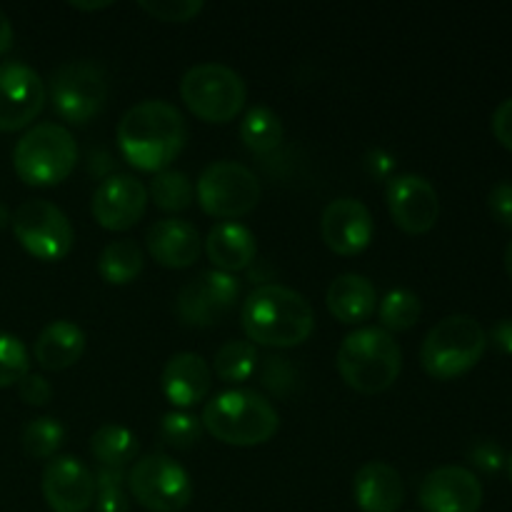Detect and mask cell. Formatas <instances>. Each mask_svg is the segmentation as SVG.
<instances>
[{
    "label": "cell",
    "instance_id": "1",
    "mask_svg": "<svg viewBox=\"0 0 512 512\" xmlns=\"http://www.w3.org/2000/svg\"><path fill=\"white\" fill-rule=\"evenodd\" d=\"M188 143V123L168 100H143L125 110L118 123V148L133 168L168 170Z\"/></svg>",
    "mask_w": 512,
    "mask_h": 512
},
{
    "label": "cell",
    "instance_id": "2",
    "mask_svg": "<svg viewBox=\"0 0 512 512\" xmlns=\"http://www.w3.org/2000/svg\"><path fill=\"white\" fill-rule=\"evenodd\" d=\"M240 325L253 345L295 348L313 333L315 313L303 293L288 285L268 283L243 300Z\"/></svg>",
    "mask_w": 512,
    "mask_h": 512
},
{
    "label": "cell",
    "instance_id": "3",
    "mask_svg": "<svg viewBox=\"0 0 512 512\" xmlns=\"http://www.w3.org/2000/svg\"><path fill=\"white\" fill-rule=\"evenodd\" d=\"M203 430L225 445H263L278 433L280 418L275 405L258 390L233 388L215 395L203 408Z\"/></svg>",
    "mask_w": 512,
    "mask_h": 512
},
{
    "label": "cell",
    "instance_id": "4",
    "mask_svg": "<svg viewBox=\"0 0 512 512\" xmlns=\"http://www.w3.org/2000/svg\"><path fill=\"white\" fill-rule=\"evenodd\" d=\"M340 378L355 393L375 395L388 390L403 370V350L383 328H358L345 335L338 348Z\"/></svg>",
    "mask_w": 512,
    "mask_h": 512
},
{
    "label": "cell",
    "instance_id": "5",
    "mask_svg": "<svg viewBox=\"0 0 512 512\" xmlns=\"http://www.w3.org/2000/svg\"><path fill=\"white\" fill-rule=\"evenodd\" d=\"M488 333L473 315H448L438 320L420 345V365L435 380H455L483 360Z\"/></svg>",
    "mask_w": 512,
    "mask_h": 512
},
{
    "label": "cell",
    "instance_id": "6",
    "mask_svg": "<svg viewBox=\"0 0 512 512\" xmlns=\"http://www.w3.org/2000/svg\"><path fill=\"white\" fill-rule=\"evenodd\" d=\"M78 163V143L60 123H38L15 143L13 168L25 185L48 188L68 178Z\"/></svg>",
    "mask_w": 512,
    "mask_h": 512
},
{
    "label": "cell",
    "instance_id": "7",
    "mask_svg": "<svg viewBox=\"0 0 512 512\" xmlns=\"http://www.w3.org/2000/svg\"><path fill=\"white\" fill-rule=\"evenodd\" d=\"M180 95L205 123H230L248 100L243 75L225 63H198L185 70Z\"/></svg>",
    "mask_w": 512,
    "mask_h": 512
},
{
    "label": "cell",
    "instance_id": "8",
    "mask_svg": "<svg viewBox=\"0 0 512 512\" xmlns=\"http://www.w3.org/2000/svg\"><path fill=\"white\" fill-rule=\"evenodd\" d=\"M48 98L65 123L83 125L103 110L108 100V75L95 60H68L50 75Z\"/></svg>",
    "mask_w": 512,
    "mask_h": 512
},
{
    "label": "cell",
    "instance_id": "9",
    "mask_svg": "<svg viewBox=\"0 0 512 512\" xmlns=\"http://www.w3.org/2000/svg\"><path fill=\"white\" fill-rule=\"evenodd\" d=\"M125 485L135 503L150 512H180L193 500L188 470L165 453H150L135 460Z\"/></svg>",
    "mask_w": 512,
    "mask_h": 512
},
{
    "label": "cell",
    "instance_id": "10",
    "mask_svg": "<svg viewBox=\"0 0 512 512\" xmlns=\"http://www.w3.org/2000/svg\"><path fill=\"white\" fill-rule=\"evenodd\" d=\"M200 208L213 218L235 220L260 203V180L248 165L235 160H215L200 173L195 185Z\"/></svg>",
    "mask_w": 512,
    "mask_h": 512
},
{
    "label": "cell",
    "instance_id": "11",
    "mask_svg": "<svg viewBox=\"0 0 512 512\" xmlns=\"http://www.w3.org/2000/svg\"><path fill=\"white\" fill-rule=\"evenodd\" d=\"M10 225L25 253L43 263L63 260L73 250L75 233L68 215L50 200H25L10 215Z\"/></svg>",
    "mask_w": 512,
    "mask_h": 512
},
{
    "label": "cell",
    "instance_id": "12",
    "mask_svg": "<svg viewBox=\"0 0 512 512\" xmlns=\"http://www.w3.org/2000/svg\"><path fill=\"white\" fill-rule=\"evenodd\" d=\"M240 298V283L235 275L220 270H203L180 288L175 310L178 318L190 328L218 325Z\"/></svg>",
    "mask_w": 512,
    "mask_h": 512
},
{
    "label": "cell",
    "instance_id": "13",
    "mask_svg": "<svg viewBox=\"0 0 512 512\" xmlns=\"http://www.w3.org/2000/svg\"><path fill=\"white\" fill-rule=\"evenodd\" d=\"M45 90L43 78L20 60L0 63V133L23 130L43 113Z\"/></svg>",
    "mask_w": 512,
    "mask_h": 512
},
{
    "label": "cell",
    "instance_id": "14",
    "mask_svg": "<svg viewBox=\"0 0 512 512\" xmlns=\"http://www.w3.org/2000/svg\"><path fill=\"white\" fill-rule=\"evenodd\" d=\"M390 218L400 230L410 235H423L435 228L440 215V198L435 185L425 175L400 173L388 180L385 188Z\"/></svg>",
    "mask_w": 512,
    "mask_h": 512
},
{
    "label": "cell",
    "instance_id": "15",
    "mask_svg": "<svg viewBox=\"0 0 512 512\" xmlns=\"http://www.w3.org/2000/svg\"><path fill=\"white\" fill-rule=\"evenodd\" d=\"M425 512H478L483 505V483L463 465L430 470L418 488Z\"/></svg>",
    "mask_w": 512,
    "mask_h": 512
},
{
    "label": "cell",
    "instance_id": "16",
    "mask_svg": "<svg viewBox=\"0 0 512 512\" xmlns=\"http://www.w3.org/2000/svg\"><path fill=\"white\" fill-rule=\"evenodd\" d=\"M43 498L53 512H88L95 503V478L73 455H55L43 470Z\"/></svg>",
    "mask_w": 512,
    "mask_h": 512
},
{
    "label": "cell",
    "instance_id": "17",
    "mask_svg": "<svg viewBox=\"0 0 512 512\" xmlns=\"http://www.w3.org/2000/svg\"><path fill=\"white\" fill-rule=\"evenodd\" d=\"M148 208V188L135 175L115 173L100 180L93 193V215L105 230H130Z\"/></svg>",
    "mask_w": 512,
    "mask_h": 512
},
{
    "label": "cell",
    "instance_id": "18",
    "mask_svg": "<svg viewBox=\"0 0 512 512\" xmlns=\"http://www.w3.org/2000/svg\"><path fill=\"white\" fill-rule=\"evenodd\" d=\"M325 245L338 255H358L370 245L375 233L373 215L363 200L338 198L320 215Z\"/></svg>",
    "mask_w": 512,
    "mask_h": 512
},
{
    "label": "cell",
    "instance_id": "19",
    "mask_svg": "<svg viewBox=\"0 0 512 512\" xmlns=\"http://www.w3.org/2000/svg\"><path fill=\"white\" fill-rule=\"evenodd\" d=\"M210 385H213V370L198 353H175L160 375L163 395L180 410L195 408L200 400L208 398Z\"/></svg>",
    "mask_w": 512,
    "mask_h": 512
},
{
    "label": "cell",
    "instance_id": "20",
    "mask_svg": "<svg viewBox=\"0 0 512 512\" xmlns=\"http://www.w3.org/2000/svg\"><path fill=\"white\" fill-rule=\"evenodd\" d=\"M148 253L165 268H190L200 258V233L183 218H163L153 223L145 235Z\"/></svg>",
    "mask_w": 512,
    "mask_h": 512
},
{
    "label": "cell",
    "instance_id": "21",
    "mask_svg": "<svg viewBox=\"0 0 512 512\" xmlns=\"http://www.w3.org/2000/svg\"><path fill=\"white\" fill-rule=\"evenodd\" d=\"M353 498L363 512H398L405 500L403 478L390 463L370 460L355 473Z\"/></svg>",
    "mask_w": 512,
    "mask_h": 512
},
{
    "label": "cell",
    "instance_id": "22",
    "mask_svg": "<svg viewBox=\"0 0 512 512\" xmlns=\"http://www.w3.org/2000/svg\"><path fill=\"white\" fill-rule=\"evenodd\" d=\"M205 253L213 263V270L233 275L253 263L255 255H258V240H255L253 230L245 228L243 223L225 220L208 233Z\"/></svg>",
    "mask_w": 512,
    "mask_h": 512
},
{
    "label": "cell",
    "instance_id": "23",
    "mask_svg": "<svg viewBox=\"0 0 512 512\" xmlns=\"http://www.w3.org/2000/svg\"><path fill=\"white\" fill-rule=\"evenodd\" d=\"M328 310L340 320V323H363L378 308V290L365 275L343 273L330 283L328 295H325Z\"/></svg>",
    "mask_w": 512,
    "mask_h": 512
},
{
    "label": "cell",
    "instance_id": "24",
    "mask_svg": "<svg viewBox=\"0 0 512 512\" xmlns=\"http://www.w3.org/2000/svg\"><path fill=\"white\" fill-rule=\"evenodd\" d=\"M85 353V333L70 320H53L40 330L33 345L35 363L43 370H65Z\"/></svg>",
    "mask_w": 512,
    "mask_h": 512
},
{
    "label": "cell",
    "instance_id": "25",
    "mask_svg": "<svg viewBox=\"0 0 512 512\" xmlns=\"http://www.w3.org/2000/svg\"><path fill=\"white\" fill-rule=\"evenodd\" d=\"M145 255L135 240L120 238L103 248L98 258V273L110 285H128L143 273Z\"/></svg>",
    "mask_w": 512,
    "mask_h": 512
},
{
    "label": "cell",
    "instance_id": "26",
    "mask_svg": "<svg viewBox=\"0 0 512 512\" xmlns=\"http://www.w3.org/2000/svg\"><path fill=\"white\" fill-rule=\"evenodd\" d=\"M90 453L103 468H120L125 470L130 463H135L138 455V438L128 428L115 423L100 425L90 438Z\"/></svg>",
    "mask_w": 512,
    "mask_h": 512
},
{
    "label": "cell",
    "instance_id": "27",
    "mask_svg": "<svg viewBox=\"0 0 512 512\" xmlns=\"http://www.w3.org/2000/svg\"><path fill=\"white\" fill-rule=\"evenodd\" d=\"M283 135L285 128L280 115L275 110L263 108V105L250 108L245 118L240 120V140L253 153H270L283 143Z\"/></svg>",
    "mask_w": 512,
    "mask_h": 512
},
{
    "label": "cell",
    "instance_id": "28",
    "mask_svg": "<svg viewBox=\"0 0 512 512\" xmlns=\"http://www.w3.org/2000/svg\"><path fill=\"white\" fill-rule=\"evenodd\" d=\"M148 200H153L165 213H180L195 200V185L183 170H160L148 185Z\"/></svg>",
    "mask_w": 512,
    "mask_h": 512
},
{
    "label": "cell",
    "instance_id": "29",
    "mask_svg": "<svg viewBox=\"0 0 512 512\" xmlns=\"http://www.w3.org/2000/svg\"><path fill=\"white\" fill-rule=\"evenodd\" d=\"M258 368V348L250 340H228L213 358L215 375L225 383H245Z\"/></svg>",
    "mask_w": 512,
    "mask_h": 512
},
{
    "label": "cell",
    "instance_id": "30",
    "mask_svg": "<svg viewBox=\"0 0 512 512\" xmlns=\"http://www.w3.org/2000/svg\"><path fill=\"white\" fill-rule=\"evenodd\" d=\"M420 313H423V303H420L418 295L408 288L390 290L378 305L380 323H383V330H395V333H403V330H410L413 325H418Z\"/></svg>",
    "mask_w": 512,
    "mask_h": 512
},
{
    "label": "cell",
    "instance_id": "31",
    "mask_svg": "<svg viewBox=\"0 0 512 512\" xmlns=\"http://www.w3.org/2000/svg\"><path fill=\"white\" fill-rule=\"evenodd\" d=\"M63 440H65V428L60 425L58 418H50V415L33 418L23 428V435H20L23 450L35 460L55 458V453L60 450Z\"/></svg>",
    "mask_w": 512,
    "mask_h": 512
},
{
    "label": "cell",
    "instance_id": "32",
    "mask_svg": "<svg viewBox=\"0 0 512 512\" xmlns=\"http://www.w3.org/2000/svg\"><path fill=\"white\" fill-rule=\"evenodd\" d=\"M95 478V512H128V473L120 468H103L93 473Z\"/></svg>",
    "mask_w": 512,
    "mask_h": 512
},
{
    "label": "cell",
    "instance_id": "33",
    "mask_svg": "<svg viewBox=\"0 0 512 512\" xmlns=\"http://www.w3.org/2000/svg\"><path fill=\"white\" fill-rule=\"evenodd\" d=\"M203 435V423L195 415L185 413V410H170L160 420V438L170 445V448L188 450Z\"/></svg>",
    "mask_w": 512,
    "mask_h": 512
},
{
    "label": "cell",
    "instance_id": "34",
    "mask_svg": "<svg viewBox=\"0 0 512 512\" xmlns=\"http://www.w3.org/2000/svg\"><path fill=\"white\" fill-rule=\"evenodd\" d=\"M30 373V355L23 340L0 333V388L18 385Z\"/></svg>",
    "mask_w": 512,
    "mask_h": 512
},
{
    "label": "cell",
    "instance_id": "35",
    "mask_svg": "<svg viewBox=\"0 0 512 512\" xmlns=\"http://www.w3.org/2000/svg\"><path fill=\"white\" fill-rule=\"evenodd\" d=\"M140 8L163 23H188L203 13V0H140Z\"/></svg>",
    "mask_w": 512,
    "mask_h": 512
},
{
    "label": "cell",
    "instance_id": "36",
    "mask_svg": "<svg viewBox=\"0 0 512 512\" xmlns=\"http://www.w3.org/2000/svg\"><path fill=\"white\" fill-rule=\"evenodd\" d=\"M468 455L470 463L483 470V473H498L505 465V455L495 440H478V443H473Z\"/></svg>",
    "mask_w": 512,
    "mask_h": 512
},
{
    "label": "cell",
    "instance_id": "37",
    "mask_svg": "<svg viewBox=\"0 0 512 512\" xmlns=\"http://www.w3.org/2000/svg\"><path fill=\"white\" fill-rule=\"evenodd\" d=\"M18 395H20V400H23V403L40 408V405L50 403V398H53V388H50V383L43 378V375L28 373L18 383Z\"/></svg>",
    "mask_w": 512,
    "mask_h": 512
},
{
    "label": "cell",
    "instance_id": "38",
    "mask_svg": "<svg viewBox=\"0 0 512 512\" xmlns=\"http://www.w3.org/2000/svg\"><path fill=\"white\" fill-rule=\"evenodd\" d=\"M488 205L493 218L505 228H512V183L510 180H500L488 195Z\"/></svg>",
    "mask_w": 512,
    "mask_h": 512
},
{
    "label": "cell",
    "instance_id": "39",
    "mask_svg": "<svg viewBox=\"0 0 512 512\" xmlns=\"http://www.w3.org/2000/svg\"><path fill=\"white\" fill-rule=\"evenodd\" d=\"M493 133L505 148L512 150V98L503 100L493 113Z\"/></svg>",
    "mask_w": 512,
    "mask_h": 512
},
{
    "label": "cell",
    "instance_id": "40",
    "mask_svg": "<svg viewBox=\"0 0 512 512\" xmlns=\"http://www.w3.org/2000/svg\"><path fill=\"white\" fill-rule=\"evenodd\" d=\"M488 343H493V348L498 353L512 355V318H500L498 323L490 328Z\"/></svg>",
    "mask_w": 512,
    "mask_h": 512
},
{
    "label": "cell",
    "instance_id": "41",
    "mask_svg": "<svg viewBox=\"0 0 512 512\" xmlns=\"http://www.w3.org/2000/svg\"><path fill=\"white\" fill-rule=\"evenodd\" d=\"M15 43V33H13V23L10 18L5 15V10L0 8V55L8 53Z\"/></svg>",
    "mask_w": 512,
    "mask_h": 512
},
{
    "label": "cell",
    "instance_id": "42",
    "mask_svg": "<svg viewBox=\"0 0 512 512\" xmlns=\"http://www.w3.org/2000/svg\"><path fill=\"white\" fill-rule=\"evenodd\" d=\"M70 5L78 10H100V8H110V0H100V3H80V0H73Z\"/></svg>",
    "mask_w": 512,
    "mask_h": 512
},
{
    "label": "cell",
    "instance_id": "43",
    "mask_svg": "<svg viewBox=\"0 0 512 512\" xmlns=\"http://www.w3.org/2000/svg\"><path fill=\"white\" fill-rule=\"evenodd\" d=\"M505 270H508V275L512 280V240L508 243V248H505Z\"/></svg>",
    "mask_w": 512,
    "mask_h": 512
},
{
    "label": "cell",
    "instance_id": "44",
    "mask_svg": "<svg viewBox=\"0 0 512 512\" xmlns=\"http://www.w3.org/2000/svg\"><path fill=\"white\" fill-rule=\"evenodd\" d=\"M8 223H10V210L0 203V230H3Z\"/></svg>",
    "mask_w": 512,
    "mask_h": 512
},
{
    "label": "cell",
    "instance_id": "45",
    "mask_svg": "<svg viewBox=\"0 0 512 512\" xmlns=\"http://www.w3.org/2000/svg\"><path fill=\"white\" fill-rule=\"evenodd\" d=\"M505 465H508V475H510V480H512V453H510V458L505 460Z\"/></svg>",
    "mask_w": 512,
    "mask_h": 512
}]
</instances>
